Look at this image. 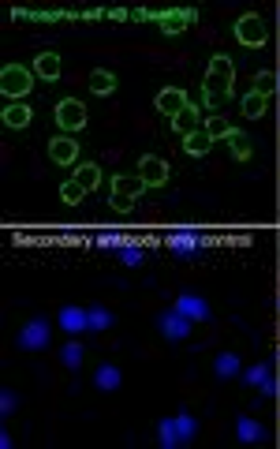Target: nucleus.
I'll list each match as a JSON object with an SVG mask.
<instances>
[{"instance_id":"nucleus-1","label":"nucleus","mask_w":280,"mask_h":449,"mask_svg":"<svg viewBox=\"0 0 280 449\" xmlns=\"http://www.w3.org/2000/svg\"><path fill=\"white\" fill-rule=\"evenodd\" d=\"M232 60L228 57H213L209 60V75H205V94L209 98H228L232 94Z\"/></svg>"},{"instance_id":"nucleus-2","label":"nucleus","mask_w":280,"mask_h":449,"mask_svg":"<svg viewBox=\"0 0 280 449\" xmlns=\"http://www.w3.org/2000/svg\"><path fill=\"white\" fill-rule=\"evenodd\" d=\"M30 86H34V75L23 64H8V68L0 71V90H4V98H26Z\"/></svg>"},{"instance_id":"nucleus-3","label":"nucleus","mask_w":280,"mask_h":449,"mask_svg":"<svg viewBox=\"0 0 280 449\" xmlns=\"http://www.w3.org/2000/svg\"><path fill=\"white\" fill-rule=\"evenodd\" d=\"M142 176H127V172H120L116 180H112V210H120V214H127L131 206H135L138 191H142Z\"/></svg>"},{"instance_id":"nucleus-4","label":"nucleus","mask_w":280,"mask_h":449,"mask_svg":"<svg viewBox=\"0 0 280 449\" xmlns=\"http://www.w3.org/2000/svg\"><path fill=\"white\" fill-rule=\"evenodd\" d=\"M236 38L247 45V49H258V45H265V19L261 15H239V23H236Z\"/></svg>"},{"instance_id":"nucleus-5","label":"nucleus","mask_w":280,"mask_h":449,"mask_svg":"<svg viewBox=\"0 0 280 449\" xmlns=\"http://www.w3.org/2000/svg\"><path fill=\"white\" fill-rule=\"evenodd\" d=\"M56 124H60L64 131H79V127L86 124V105L75 102V98H64V102L56 105Z\"/></svg>"},{"instance_id":"nucleus-6","label":"nucleus","mask_w":280,"mask_h":449,"mask_svg":"<svg viewBox=\"0 0 280 449\" xmlns=\"http://www.w3.org/2000/svg\"><path fill=\"white\" fill-rule=\"evenodd\" d=\"M45 345H49V326H45L41 318H30V322L19 329V348H26V352H41Z\"/></svg>"},{"instance_id":"nucleus-7","label":"nucleus","mask_w":280,"mask_h":449,"mask_svg":"<svg viewBox=\"0 0 280 449\" xmlns=\"http://www.w3.org/2000/svg\"><path fill=\"white\" fill-rule=\"evenodd\" d=\"M138 176H142L146 187H161L168 180V161L157 158V154H146V158L138 161Z\"/></svg>"},{"instance_id":"nucleus-8","label":"nucleus","mask_w":280,"mask_h":449,"mask_svg":"<svg viewBox=\"0 0 280 449\" xmlns=\"http://www.w3.org/2000/svg\"><path fill=\"white\" fill-rule=\"evenodd\" d=\"M269 90H273V75H269V71H261L258 86L250 90L247 98H243V113H247V116H261V113H265V98H269Z\"/></svg>"},{"instance_id":"nucleus-9","label":"nucleus","mask_w":280,"mask_h":449,"mask_svg":"<svg viewBox=\"0 0 280 449\" xmlns=\"http://www.w3.org/2000/svg\"><path fill=\"white\" fill-rule=\"evenodd\" d=\"M157 326H161V333L168 337V341H183V337H191V318H187V315H180V311H168V315H161V322H157Z\"/></svg>"},{"instance_id":"nucleus-10","label":"nucleus","mask_w":280,"mask_h":449,"mask_svg":"<svg viewBox=\"0 0 280 449\" xmlns=\"http://www.w3.org/2000/svg\"><path fill=\"white\" fill-rule=\"evenodd\" d=\"M187 105H191V102H187V94H183V90H176V86H168V90L157 94V109H161L165 116H180Z\"/></svg>"},{"instance_id":"nucleus-11","label":"nucleus","mask_w":280,"mask_h":449,"mask_svg":"<svg viewBox=\"0 0 280 449\" xmlns=\"http://www.w3.org/2000/svg\"><path fill=\"white\" fill-rule=\"evenodd\" d=\"M49 158H53L56 165H71L75 158H79V143H75L71 135H60V139L49 143Z\"/></svg>"},{"instance_id":"nucleus-12","label":"nucleus","mask_w":280,"mask_h":449,"mask_svg":"<svg viewBox=\"0 0 280 449\" xmlns=\"http://www.w3.org/2000/svg\"><path fill=\"white\" fill-rule=\"evenodd\" d=\"M176 311L187 315L191 322H205V318H209V304H205L202 296H180L176 300Z\"/></svg>"},{"instance_id":"nucleus-13","label":"nucleus","mask_w":280,"mask_h":449,"mask_svg":"<svg viewBox=\"0 0 280 449\" xmlns=\"http://www.w3.org/2000/svg\"><path fill=\"white\" fill-rule=\"evenodd\" d=\"M168 247L180 251L183 259H191V251H198V247H202V236L198 232H172V236H168Z\"/></svg>"},{"instance_id":"nucleus-14","label":"nucleus","mask_w":280,"mask_h":449,"mask_svg":"<svg viewBox=\"0 0 280 449\" xmlns=\"http://www.w3.org/2000/svg\"><path fill=\"white\" fill-rule=\"evenodd\" d=\"M209 146H213V135L205 131V127H198V131H191V135H183V150L191 154V158H202Z\"/></svg>"},{"instance_id":"nucleus-15","label":"nucleus","mask_w":280,"mask_h":449,"mask_svg":"<svg viewBox=\"0 0 280 449\" xmlns=\"http://www.w3.org/2000/svg\"><path fill=\"white\" fill-rule=\"evenodd\" d=\"M60 326L68 329V333H82V329H90V318L82 307H64L60 311Z\"/></svg>"},{"instance_id":"nucleus-16","label":"nucleus","mask_w":280,"mask_h":449,"mask_svg":"<svg viewBox=\"0 0 280 449\" xmlns=\"http://www.w3.org/2000/svg\"><path fill=\"white\" fill-rule=\"evenodd\" d=\"M34 71L41 79H49V82L60 79V57H56V53H41V57L34 60Z\"/></svg>"},{"instance_id":"nucleus-17","label":"nucleus","mask_w":280,"mask_h":449,"mask_svg":"<svg viewBox=\"0 0 280 449\" xmlns=\"http://www.w3.org/2000/svg\"><path fill=\"white\" fill-rule=\"evenodd\" d=\"M213 371H217V378H221V382L236 378V374H239V356H236V352H221V356H217V363H213Z\"/></svg>"},{"instance_id":"nucleus-18","label":"nucleus","mask_w":280,"mask_h":449,"mask_svg":"<svg viewBox=\"0 0 280 449\" xmlns=\"http://www.w3.org/2000/svg\"><path fill=\"white\" fill-rule=\"evenodd\" d=\"M120 367H112V363H101L97 367V374H93V386L97 390H120Z\"/></svg>"},{"instance_id":"nucleus-19","label":"nucleus","mask_w":280,"mask_h":449,"mask_svg":"<svg viewBox=\"0 0 280 449\" xmlns=\"http://www.w3.org/2000/svg\"><path fill=\"white\" fill-rule=\"evenodd\" d=\"M75 184H79L82 191H93L101 184V169L97 165H79V169H75Z\"/></svg>"},{"instance_id":"nucleus-20","label":"nucleus","mask_w":280,"mask_h":449,"mask_svg":"<svg viewBox=\"0 0 280 449\" xmlns=\"http://www.w3.org/2000/svg\"><path fill=\"white\" fill-rule=\"evenodd\" d=\"M172 127H176V131H180V135H191V131H198V109H194V105H187L180 116H172Z\"/></svg>"},{"instance_id":"nucleus-21","label":"nucleus","mask_w":280,"mask_h":449,"mask_svg":"<svg viewBox=\"0 0 280 449\" xmlns=\"http://www.w3.org/2000/svg\"><path fill=\"white\" fill-rule=\"evenodd\" d=\"M236 430H239V442H261L265 438V430H261V423H254V419H247V416H239V423H236Z\"/></svg>"},{"instance_id":"nucleus-22","label":"nucleus","mask_w":280,"mask_h":449,"mask_svg":"<svg viewBox=\"0 0 280 449\" xmlns=\"http://www.w3.org/2000/svg\"><path fill=\"white\" fill-rule=\"evenodd\" d=\"M30 116H34L30 105H15V102H12V105L4 109V124H8V127H26V124H30Z\"/></svg>"},{"instance_id":"nucleus-23","label":"nucleus","mask_w":280,"mask_h":449,"mask_svg":"<svg viewBox=\"0 0 280 449\" xmlns=\"http://www.w3.org/2000/svg\"><path fill=\"white\" fill-rule=\"evenodd\" d=\"M90 90H93V94H112V90H116V75L105 71V68H97L90 75Z\"/></svg>"},{"instance_id":"nucleus-24","label":"nucleus","mask_w":280,"mask_h":449,"mask_svg":"<svg viewBox=\"0 0 280 449\" xmlns=\"http://www.w3.org/2000/svg\"><path fill=\"white\" fill-rule=\"evenodd\" d=\"M176 434H180V446H187L194 434H198V423H194L187 412H180V416H176Z\"/></svg>"},{"instance_id":"nucleus-25","label":"nucleus","mask_w":280,"mask_h":449,"mask_svg":"<svg viewBox=\"0 0 280 449\" xmlns=\"http://www.w3.org/2000/svg\"><path fill=\"white\" fill-rule=\"evenodd\" d=\"M157 442L165 449H176L180 446V434H176V419H161V427H157Z\"/></svg>"},{"instance_id":"nucleus-26","label":"nucleus","mask_w":280,"mask_h":449,"mask_svg":"<svg viewBox=\"0 0 280 449\" xmlns=\"http://www.w3.org/2000/svg\"><path fill=\"white\" fill-rule=\"evenodd\" d=\"M86 318H90V329H109V326H112V311H109V307H101V304H97V307H90V311H86Z\"/></svg>"},{"instance_id":"nucleus-27","label":"nucleus","mask_w":280,"mask_h":449,"mask_svg":"<svg viewBox=\"0 0 280 449\" xmlns=\"http://www.w3.org/2000/svg\"><path fill=\"white\" fill-rule=\"evenodd\" d=\"M60 360H64V367L79 371V363H82V345H79V341H68V345H64V352H60Z\"/></svg>"},{"instance_id":"nucleus-28","label":"nucleus","mask_w":280,"mask_h":449,"mask_svg":"<svg viewBox=\"0 0 280 449\" xmlns=\"http://www.w3.org/2000/svg\"><path fill=\"white\" fill-rule=\"evenodd\" d=\"M239 378H243V386H261V382L269 378V367H265V363H254V367H250V371H243Z\"/></svg>"},{"instance_id":"nucleus-29","label":"nucleus","mask_w":280,"mask_h":449,"mask_svg":"<svg viewBox=\"0 0 280 449\" xmlns=\"http://www.w3.org/2000/svg\"><path fill=\"white\" fill-rule=\"evenodd\" d=\"M82 195H86V191H82L79 184H75V180H68V184L60 187V199H64V203H68V206H75V203H82Z\"/></svg>"},{"instance_id":"nucleus-30","label":"nucleus","mask_w":280,"mask_h":449,"mask_svg":"<svg viewBox=\"0 0 280 449\" xmlns=\"http://www.w3.org/2000/svg\"><path fill=\"white\" fill-rule=\"evenodd\" d=\"M120 259H124L127 266H138V262H142V247H135V244H124V251H120Z\"/></svg>"},{"instance_id":"nucleus-31","label":"nucleus","mask_w":280,"mask_h":449,"mask_svg":"<svg viewBox=\"0 0 280 449\" xmlns=\"http://www.w3.org/2000/svg\"><path fill=\"white\" fill-rule=\"evenodd\" d=\"M15 405H19V401H15V393H12V390H4V393H0V412H4V416H12Z\"/></svg>"},{"instance_id":"nucleus-32","label":"nucleus","mask_w":280,"mask_h":449,"mask_svg":"<svg viewBox=\"0 0 280 449\" xmlns=\"http://www.w3.org/2000/svg\"><path fill=\"white\" fill-rule=\"evenodd\" d=\"M205 131H209L213 139H217V135H232V127H228V124H224L221 116H217V120H209V124H205Z\"/></svg>"},{"instance_id":"nucleus-33","label":"nucleus","mask_w":280,"mask_h":449,"mask_svg":"<svg viewBox=\"0 0 280 449\" xmlns=\"http://www.w3.org/2000/svg\"><path fill=\"white\" fill-rule=\"evenodd\" d=\"M277 390H280V386H277V378H265V382H261V393H265V397H273Z\"/></svg>"},{"instance_id":"nucleus-34","label":"nucleus","mask_w":280,"mask_h":449,"mask_svg":"<svg viewBox=\"0 0 280 449\" xmlns=\"http://www.w3.org/2000/svg\"><path fill=\"white\" fill-rule=\"evenodd\" d=\"M101 247H120V236L116 232H105V236H101Z\"/></svg>"}]
</instances>
